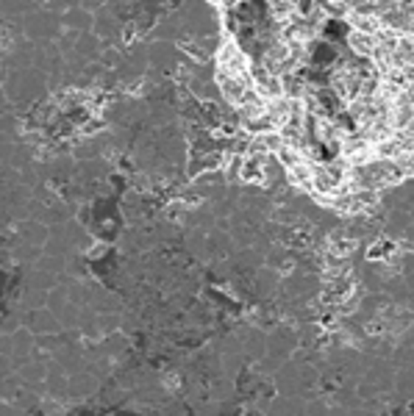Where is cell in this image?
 Masks as SVG:
<instances>
[{"instance_id":"obj_1","label":"cell","mask_w":414,"mask_h":416,"mask_svg":"<svg viewBox=\"0 0 414 416\" xmlns=\"http://www.w3.org/2000/svg\"><path fill=\"white\" fill-rule=\"evenodd\" d=\"M348 45H350V50L359 56V59H367V56H372L375 53V34H361V31H350V37H348Z\"/></svg>"},{"instance_id":"obj_2","label":"cell","mask_w":414,"mask_h":416,"mask_svg":"<svg viewBox=\"0 0 414 416\" xmlns=\"http://www.w3.org/2000/svg\"><path fill=\"white\" fill-rule=\"evenodd\" d=\"M303 28H306V23H303V26H298V31H303ZM289 31H295V28H289ZM292 37H300V39L306 37V39H309V34H287V39H292Z\"/></svg>"}]
</instances>
